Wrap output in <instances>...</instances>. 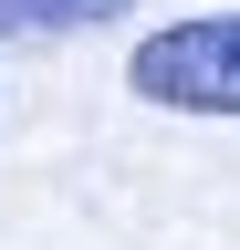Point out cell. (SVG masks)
I'll return each instance as SVG.
<instances>
[{
    "label": "cell",
    "mask_w": 240,
    "mask_h": 250,
    "mask_svg": "<svg viewBox=\"0 0 240 250\" xmlns=\"http://www.w3.org/2000/svg\"><path fill=\"white\" fill-rule=\"evenodd\" d=\"M126 83L167 115H240V11L167 21L126 52Z\"/></svg>",
    "instance_id": "obj_1"
},
{
    "label": "cell",
    "mask_w": 240,
    "mask_h": 250,
    "mask_svg": "<svg viewBox=\"0 0 240 250\" xmlns=\"http://www.w3.org/2000/svg\"><path fill=\"white\" fill-rule=\"evenodd\" d=\"M126 0H0V31H84V21H115Z\"/></svg>",
    "instance_id": "obj_2"
}]
</instances>
